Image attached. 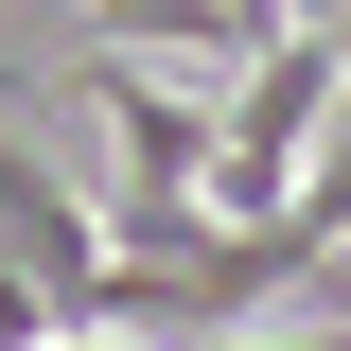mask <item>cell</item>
Wrapping results in <instances>:
<instances>
[{"label":"cell","instance_id":"obj_3","mask_svg":"<svg viewBox=\"0 0 351 351\" xmlns=\"http://www.w3.org/2000/svg\"><path fill=\"white\" fill-rule=\"evenodd\" d=\"M299 18H316V36H334V53H351V0H299Z\"/></svg>","mask_w":351,"mask_h":351},{"label":"cell","instance_id":"obj_2","mask_svg":"<svg viewBox=\"0 0 351 351\" xmlns=\"http://www.w3.org/2000/svg\"><path fill=\"white\" fill-rule=\"evenodd\" d=\"M106 36H123V53H211V71L246 53V36H228V0H106Z\"/></svg>","mask_w":351,"mask_h":351},{"label":"cell","instance_id":"obj_1","mask_svg":"<svg viewBox=\"0 0 351 351\" xmlns=\"http://www.w3.org/2000/svg\"><path fill=\"white\" fill-rule=\"evenodd\" d=\"M88 106H106V141H123V228H106V246H141V228H176V211H211V193H193V176H211V123L158 88V53L106 36V53H88Z\"/></svg>","mask_w":351,"mask_h":351}]
</instances>
